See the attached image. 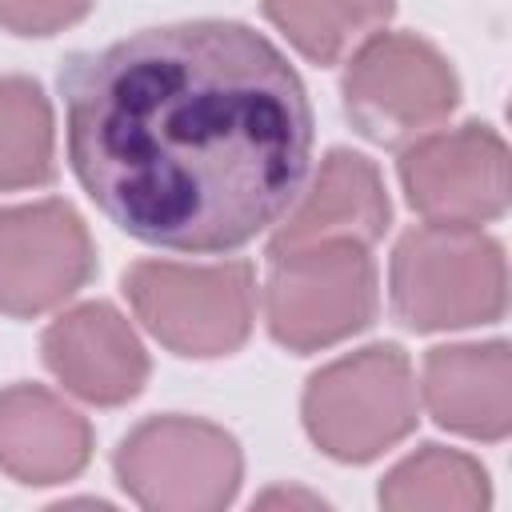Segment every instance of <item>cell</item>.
<instances>
[{"instance_id":"2e32d148","label":"cell","mask_w":512,"mask_h":512,"mask_svg":"<svg viewBox=\"0 0 512 512\" xmlns=\"http://www.w3.org/2000/svg\"><path fill=\"white\" fill-rule=\"evenodd\" d=\"M264 16L312 64H336L388 24L396 0H260Z\"/></svg>"},{"instance_id":"ba28073f","label":"cell","mask_w":512,"mask_h":512,"mask_svg":"<svg viewBox=\"0 0 512 512\" xmlns=\"http://www.w3.org/2000/svg\"><path fill=\"white\" fill-rule=\"evenodd\" d=\"M400 184L428 224H488L508 212V144L492 124L468 120L424 132L400 152Z\"/></svg>"},{"instance_id":"8fae6325","label":"cell","mask_w":512,"mask_h":512,"mask_svg":"<svg viewBox=\"0 0 512 512\" xmlns=\"http://www.w3.org/2000/svg\"><path fill=\"white\" fill-rule=\"evenodd\" d=\"M388 224H392V200L380 168L352 148H332L320 160L312 184L300 188V196L276 220L268 256H284L328 240H352L372 248L388 232Z\"/></svg>"},{"instance_id":"6da1fadb","label":"cell","mask_w":512,"mask_h":512,"mask_svg":"<svg viewBox=\"0 0 512 512\" xmlns=\"http://www.w3.org/2000/svg\"><path fill=\"white\" fill-rule=\"evenodd\" d=\"M60 96L80 188L152 248H244L312 168L304 80L240 20H184L72 52Z\"/></svg>"},{"instance_id":"277c9868","label":"cell","mask_w":512,"mask_h":512,"mask_svg":"<svg viewBox=\"0 0 512 512\" xmlns=\"http://www.w3.org/2000/svg\"><path fill=\"white\" fill-rule=\"evenodd\" d=\"M120 284L136 320L176 356H232L256 320V272L248 260H136Z\"/></svg>"},{"instance_id":"9a60e30c","label":"cell","mask_w":512,"mask_h":512,"mask_svg":"<svg viewBox=\"0 0 512 512\" xmlns=\"http://www.w3.org/2000/svg\"><path fill=\"white\" fill-rule=\"evenodd\" d=\"M56 176V124L44 88L0 76V192L44 188Z\"/></svg>"},{"instance_id":"30bf717a","label":"cell","mask_w":512,"mask_h":512,"mask_svg":"<svg viewBox=\"0 0 512 512\" xmlns=\"http://www.w3.org/2000/svg\"><path fill=\"white\" fill-rule=\"evenodd\" d=\"M40 352L48 372L72 396L96 408H120L136 400L152 372L136 328L104 300H88L60 312L44 328Z\"/></svg>"},{"instance_id":"7c38bea8","label":"cell","mask_w":512,"mask_h":512,"mask_svg":"<svg viewBox=\"0 0 512 512\" xmlns=\"http://www.w3.org/2000/svg\"><path fill=\"white\" fill-rule=\"evenodd\" d=\"M420 396L456 436L500 444L512 432V352L504 340L440 344L424 356Z\"/></svg>"},{"instance_id":"7a4b0ae2","label":"cell","mask_w":512,"mask_h":512,"mask_svg":"<svg viewBox=\"0 0 512 512\" xmlns=\"http://www.w3.org/2000/svg\"><path fill=\"white\" fill-rule=\"evenodd\" d=\"M388 296L412 332L496 324L508 308L504 244L472 224H420L392 248Z\"/></svg>"},{"instance_id":"8992f818","label":"cell","mask_w":512,"mask_h":512,"mask_svg":"<svg viewBox=\"0 0 512 512\" xmlns=\"http://www.w3.org/2000/svg\"><path fill=\"white\" fill-rule=\"evenodd\" d=\"M352 128L372 144L400 148L448 120L460 104V80L448 56L412 32H372L340 76Z\"/></svg>"},{"instance_id":"5bb4252c","label":"cell","mask_w":512,"mask_h":512,"mask_svg":"<svg viewBox=\"0 0 512 512\" xmlns=\"http://www.w3.org/2000/svg\"><path fill=\"white\" fill-rule=\"evenodd\" d=\"M376 496L388 512H480L492 504V484L468 452L424 444L380 480Z\"/></svg>"},{"instance_id":"52a82bcc","label":"cell","mask_w":512,"mask_h":512,"mask_svg":"<svg viewBox=\"0 0 512 512\" xmlns=\"http://www.w3.org/2000/svg\"><path fill=\"white\" fill-rule=\"evenodd\" d=\"M120 488L152 512H220L236 500L244 456L232 432L200 416H152L112 456Z\"/></svg>"},{"instance_id":"5b68a950","label":"cell","mask_w":512,"mask_h":512,"mask_svg":"<svg viewBox=\"0 0 512 512\" xmlns=\"http://www.w3.org/2000/svg\"><path fill=\"white\" fill-rule=\"evenodd\" d=\"M376 308V264L364 244L328 240L268 256L264 324L268 336L296 356L364 332L376 320Z\"/></svg>"},{"instance_id":"9c48e42d","label":"cell","mask_w":512,"mask_h":512,"mask_svg":"<svg viewBox=\"0 0 512 512\" xmlns=\"http://www.w3.org/2000/svg\"><path fill=\"white\" fill-rule=\"evenodd\" d=\"M96 272V248L80 212L64 200L0 208V312L44 316L72 300Z\"/></svg>"},{"instance_id":"3957f363","label":"cell","mask_w":512,"mask_h":512,"mask_svg":"<svg viewBox=\"0 0 512 512\" xmlns=\"http://www.w3.org/2000/svg\"><path fill=\"white\" fill-rule=\"evenodd\" d=\"M308 440L340 460L368 464L396 448L420 420L412 360L396 344H368L308 376L300 400Z\"/></svg>"},{"instance_id":"4fadbf2b","label":"cell","mask_w":512,"mask_h":512,"mask_svg":"<svg viewBox=\"0 0 512 512\" xmlns=\"http://www.w3.org/2000/svg\"><path fill=\"white\" fill-rule=\"evenodd\" d=\"M92 460V424L40 384L0 392V472L48 488L76 480Z\"/></svg>"},{"instance_id":"e0dca14e","label":"cell","mask_w":512,"mask_h":512,"mask_svg":"<svg viewBox=\"0 0 512 512\" xmlns=\"http://www.w3.org/2000/svg\"><path fill=\"white\" fill-rule=\"evenodd\" d=\"M96 0H0V28L16 36H52L92 12Z\"/></svg>"}]
</instances>
